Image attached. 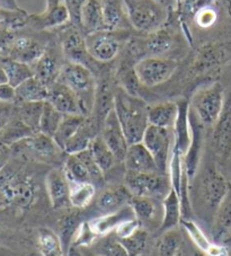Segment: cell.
I'll return each mask as SVG.
<instances>
[{"mask_svg": "<svg viewBox=\"0 0 231 256\" xmlns=\"http://www.w3.org/2000/svg\"><path fill=\"white\" fill-rule=\"evenodd\" d=\"M38 188L33 176L28 172L7 165L0 173V211L26 212L36 201Z\"/></svg>", "mask_w": 231, "mask_h": 256, "instance_id": "6da1fadb", "label": "cell"}, {"mask_svg": "<svg viewBox=\"0 0 231 256\" xmlns=\"http://www.w3.org/2000/svg\"><path fill=\"white\" fill-rule=\"evenodd\" d=\"M148 108L144 98L128 95L118 86L114 96V111L128 144L141 142L149 126Z\"/></svg>", "mask_w": 231, "mask_h": 256, "instance_id": "7a4b0ae2", "label": "cell"}, {"mask_svg": "<svg viewBox=\"0 0 231 256\" xmlns=\"http://www.w3.org/2000/svg\"><path fill=\"white\" fill-rule=\"evenodd\" d=\"M58 82L64 84L80 100L82 114L90 116L94 111L97 80L90 69L82 64L66 61Z\"/></svg>", "mask_w": 231, "mask_h": 256, "instance_id": "3957f363", "label": "cell"}, {"mask_svg": "<svg viewBox=\"0 0 231 256\" xmlns=\"http://www.w3.org/2000/svg\"><path fill=\"white\" fill-rule=\"evenodd\" d=\"M124 5L132 28L142 35L165 28L172 12L154 0H124Z\"/></svg>", "mask_w": 231, "mask_h": 256, "instance_id": "277c9868", "label": "cell"}, {"mask_svg": "<svg viewBox=\"0 0 231 256\" xmlns=\"http://www.w3.org/2000/svg\"><path fill=\"white\" fill-rule=\"evenodd\" d=\"M190 106L204 128H213L224 110V87L219 82H214L198 88Z\"/></svg>", "mask_w": 231, "mask_h": 256, "instance_id": "5b68a950", "label": "cell"}, {"mask_svg": "<svg viewBox=\"0 0 231 256\" xmlns=\"http://www.w3.org/2000/svg\"><path fill=\"white\" fill-rule=\"evenodd\" d=\"M10 149L12 156L16 160L46 162V164L59 162L61 156L66 154L54 139L41 132L12 144Z\"/></svg>", "mask_w": 231, "mask_h": 256, "instance_id": "8992f818", "label": "cell"}, {"mask_svg": "<svg viewBox=\"0 0 231 256\" xmlns=\"http://www.w3.org/2000/svg\"><path fill=\"white\" fill-rule=\"evenodd\" d=\"M130 38V30H100L86 35L87 50L97 62L108 64L118 58Z\"/></svg>", "mask_w": 231, "mask_h": 256, "instance_id": "52a82bcc", "label": "cell"}, {"mask_svg": "<svg viewBox=\"0 0 231 256\" xmlns=\"http://www.w3.org/2000/svg\"><path fill=\"white\" fill-rule=\"evenodd\" d=\"M124 185L132 196H146L162 201L172 188L170 176L162 173H136L126 170Z\"/></svg>", "mask_w": 231, "mask_h": 256, "instance_id": "ba28073f", "label": "cell"}, {"mask_svg": "<svg viewBox=\"0 0 231 256\" xmlns=\"http://www.w3.org/2000/svg\"><path fill=\"white\" fill-rule=\"evenodd\" d=\"M178 66V61L172 58L144 56L134 64V72L142 86L152 88L170 80Z\"/></svg>", "mask_w": 231, "mask_h": 256, "instance_id": "9c48e42d", "label": "cell"}, {"mask_svg": "<svg viewBox=\"0 0 231 256\" xmlns=\"http://www.w3.org/2000/svg\"><path fill=\"white\" fill-rule=\"evenodd\" d=\"M141 142L152 155L160 173L168 175V167H170L172 144H174L172 130L149 124Z\"/></svg>", "mask_w": 231, "mask_h": 256, "instance_id": "30bf717a", "label": "cell"}, {"mask_svg": "<svg viewBox=\"0 0 231 256\" xmlns=\"http://www.w3.org/2000/svg\"><path fill=\"white\" fill-rule=\"evenodd\" d=\"M69 23V10L64 0H46L44 12L40 14H28L26 28L34 32H48L52 30H59Z\"/></svg>", "mask_w": 231, "mask_h": 256, "instance_id": "8fae6325", "label": "cell"}, {"mask_svg": "<svg viewBox=\"0 0 231 256\" xmlns=\"http://www.w3.org/2000/svg\"><path fill=\"white\" fill-rule=\"evenodd\" d=\"M66 61L59 40L58 38L50 40L46 52L36 61V64L32 66L34 76L50 88L59 79L61 69Z\"/></svg>", "mask_w": 231, "mask_h": 256, "instance_id": "7c38bea8", "label": "cell"}, {"mask_svg": "<svg viewBox=\"0 0 231 256\" xmlns=\"http://www.w3.org/2000/svg\"><path fill=\"white\" fill-rule=\"evenodd\" d=\"M230 190L231 184L229 180L216 166H210L203 174L200 185L201 198L204 206L214 211V214L224 198L228 196Z\"/></svg>", "mask_w": 231, "mask_h": 256, "instance_id": "4fadbf2b", "label": "cell"}, {"mask_svg": "<svg viewBox=\"0 0 231 256\" xmlns=\"http://www.w3.org/2000/svg\"><path fill=\"white\" fill-rule=\"evenodd\" d=\"M170 23V22H168ZM140 59L144 56H164L168 58V54L176 48V38L172 30L168 28V24L162 30L148 35L144 38H133Z\"/></svg>", "mask_w": 231, "mask_h": 256, "instance_id": "5bb4252c", "label": "cell"}, {"mask_svg": "<svg viewBox=\"0 0 231 256\" xmlns=\"http://www.w3.org/2000/svg\"><path fill=\"white\" fill-rule=\"evenodd\" d=\"M23 30L24 28H22L17 32L16 38L7 58L20 61L32 67L46 52L50 40L43 41L42 38L34 36L33 34L23 33Z\"/></svg>", "mask_w": 231, "mask_h": 256, "instance_id": "9a60e30c", "label": "cell"}, {"mask_svg": "<svg viewBox=\"0 0 231 256\" xmlns=\"http://www.w3.org/2000/svg\"><path fill=\"white\" fill-rule=\"evenodd\" d=\"M51 206L56 210L66 209L70 206V182L62 168H52L44 180Z\"/></svg>", "mask_w": 231, "mask_h": 256, "instance_id": "2e32d148", "label": "cell"}, {"mask_svg": "<svg viewBox=\"0 0 231 256\" xmlns=\"http://www.w3.org/2000/svg\"><path fill=\"white\" fill-rule=\"evenodd\" d=\"M100 134L106 144L108 146V148L112 150L118 162L123 164L130 144L128 142L114 108L106 116L103 126H102Z\"/></svg>", "mask_w": 231, "mask_h": 256, "instance_id": "e0dca14e", "label": "cell"}, {"mask_svg": "<svg viewBox=\"0 0 231 256\" xmlns=\"http://www.w3.org/2000/svg\"><path fill=\"white\" fill-rule=\"evenodd\" d=\"M190 144L184 158L185 172L188 180H192L198 168L201 160L202 144H203V126L200 123L198 118L192 112L190 106Z\"/></svg>", "mask_w": 231, "mask_h": 256, "instance_id": "ac0fdd59", "label": "cell"}, {"mask_svg": "<svg viewBox=\"0 0 231 256\" xmlns=\"http://www.w3.org/2000/svg\"><path fill=\"white\" fill-rule=\"evenodd\" d=\"M48 102L64 116H69V114L84 116L80 100L77 95L68 86L60 82H54L50 87Z\"/></svg>", "mask_w": 231, "mask_h": 256, "instance_id": "d6986e66", "label": "cell"}, {"mask_svg": "<svg viewBox=\"0 0 231 256\" xmlns=\"http://www.w3.org/2000/svg\"><path fill=\"white\" fill-rule=\"evenodd\" d=\"M124 168L136 173H160L152 155L142 142L128 146L126 160L123 162Z\"/></svg>", "mask_w": 231, "mask_h": 256, "instance_id": "ffe728a7", "label": "cell"}, {"mask_svg": "<svg viewBox=\"0 0 231 256\" xmlns=\"http://www.w3.org/2000/svg\"><path fill=\"white\" fill-rule=\"evenodd\" d=\"M133 218L136 217L131 206L128 204L124 208L115 211V212L102 214L100 217L92 219L90 222H88V226H90V230L100 238L113 234L120 224Z\"/></svg>", "mask_w": 231, "mask_h": 256, "instance_id": "44dd1931", "label": "cell"}, {"mask_svg": "<svg viewBox=\"0 0 231 256\" xmlns=\"http://www.w3.org/2000/svg\"><path fill=\"white\" fill-rule=\"evenodd\" d=\"M212 242L226 245L231 240V190L216 209L211 229Z\"/></svg>", "mask_w": 231, "mask_h": 256, "instance_id": "7402d4cb", "label": "cell"}, {"mask_svg": "<svg viewBox=\"0 0 231 256\" xmlns=\"http://www.w3.org/2000/svg\"><path fill=\"white\" fill-rule=\"evenodd\" d=\"M131 198L132 194L128 192L126 185H113L100 192L96 204L103 214H112L128 206Z\"/></svg>", "mask_w": 231, "mask_h": 256, "instance_id": "603a6c76", "label": "cell"}, {"mask_svg": "<svg viewBox=\"0 0 231 256\" xmlns=\"http://www.w3.org/2000/svg\"><path fill=\"white\" fill-rule=\"evenodd\" d=\"M221 48L212 43H206L198 50L192 64V72L196 74L216 72L222 64Z\"/></svg>", "mask_w": 231, "mask_h": 256, "instance_id": "cb8c5ba5", "label": "cell"}, {"mask_svg": "<svg viewBox=\"0 0 231 256\" xmlns=\"http://www.w3.org/2000/svg\"><path fill=\"white\" fill-rule=\"evenodd\" d=\"M80 30L85 35L108 30L102 0H87L80 15Z\"/></svg>", "mask_w": 231, "mask_h": 256, "instance_id": "d4e9b609", "label": "cell"}, {"mask_svg": "<svg viewBox=\"0 0 231 256\" xmlns=\"http://www.w3.org/2000/svg\"><path fill=\"white\" fill-rule=\"evenodd\" d=\"M102 6L108 30H133L126 14L124 0H102Z\"/></svg>", "mask_w": 231, "mask_h": 256, "instance_id": "484cf974", "label": "cell"}, {"mask_svg": "<svg viewBox=\"0 0 231 256\" xmlns=\"http://www.w3.org/2000/svg\"><path fill=\"white\" fill-rule=\"evenodd\" d=\"M178 116V102L165 100L154 104L148 108V121L150 126L174 129Z\"/></svg>", "mask_w": 231, "mask_h": 256, "instance_id": "4316f807", "label": "cell"}, {"mask_svg": "<svg viewBox=\"0 0 231 256\" xmlns=\"http://www.w3.org/2000/svg\"><path fill=\"white\" fill-rule=\"evenodd\" d=\"M212 141L220 156L229 157L231 155V108L224 110L213 126Z\"/></svg>", "mask_w": 231, "mask_h": 256, "instance_id": "83f0119b", "label": "cell"}, {"mask_svg": "<svg viewBox=\"0 0 231 256\" xmlns=\"http://www.w3.org/2000/svg\"><path fill=\"white\" fill-rule=\"evenodd\" d=\"M48 88L35 76L16 87V103H43L48 100ZM15 103V104H16Z\"/></svg>", "mask_w": 231, "mask_h": 256, "instance_id": "f1b7e54d", "label": "cell"}, {"mask_svg": "<svg viewBox=\"0 0 231 256\" xmlns=\"http://www.w3.org/2000/svg\"><path fill=\"white\" fill-rule=\"evenodd\" d=\"M162 219L160 224V230L162 232L176 229L183 219L180 198L174 188L167 194L162 202Z\"/></svg>", "mask_w": 231, "mask_h": 256, "instance_id": "f546056e", "label": "cell"}, {"mask_svg": "<svg viewBox=\"0 0 231 256\" xmlns=\"http://www.w3.org/2000/svg\"><path fill=\"white\" fill-rule=\"evenodd\" d=\"M128 204L134 212L136 219L141 222H156L162 219V211L160 212L158 206V200L146 196H132Z\"/></svg>", "mask_w": 231, "mask_h": 256, "instance_id": "4dcf8cb0", "label": "cell"}, {"mask_svg": "<svg viewBox=\"0 0 231 256\" xmlns=\"http://www.w3.org/2000/svg\"><path fill=\"white\" fill-rule=\"evenodd\" d=\"M90 150L92 157H94L96 164L98 165L104 175L108 174L110 170H112L115 165L118 162L113 152L108 148V146L106 144L100 134L96 136L95 138L92 140V142L90 144Z\"/></svg>", "mask_w": 231, "mask_h": 256, "instance_id": "1f68e13d", "label": "cell"}, {"mask_svg": "<svg viewBox=\"0 0 231 256\" xmlns=\"http://www.w3.org/2000/svg\"><path fill=\"white\" fill-rule=\"evenodd\" d=\"M38 252L42 256H66L60 237L48 228H40L36 235Z\"/></svg>", "mask_w": 231, "mask_h": 256, "instance_id": "d6a6232c", "label": "cell"}, {"mask_svg": "<svg viewBox=\"0 0 231 256\" xmlns=\"http://www.w3.org/2000/svg\"><path fill=\"white\" fill-rule=\"evenodd\" d=\"M0 64L5 70L8 84L15 88L34 76L32 67L20 61L10 58H0Z\"/></svg>", "mask_w": 231, "mask_h": 256, "instance_id": "836d02e7", "label": "cell"}, {"mask_svg": "<svg viewBox=\"0 0 231 256\" xmlns=\"http://www.w3.org/2000/svg\"><path fill=\"white\" fill-rule=\"evenodd\" d=\"M33 134H35V132L33 130H30V128L17 116L14 110V114H12L10 122L7 123L6 126L4 128L2 131H0V140L10 147L12 144L18 142V141L25 138H28V136Z\"/></svg>", "mask_w": 231, "mask_h": 256, "instance_id": "e575fe53", "label": "cell"}, {"mask_svg": "<svg viewBox=\"0 0 231 256\" xmlns=\"http://www.w3.org/2000/svg\"><path fill=\"white\" fill-rule=\"evenodd\" d=\"M88 116H80V114H69L64 116L62 122L58 129L56 134L53 136L56 142L60 146V148L64 150L66 144L72 138V136L80 130V128L86 122Z\"/></svg>", "mask_w": 231, "mask_h": 256, "instance_id": "d590c367", "label": "cell"}, {"mask_svg": "<svg viewBox=\"0 0 231 256\" xmlns=\"http://www.w3.org/2000/svg\"><path fill=\"white\" fill-rule=\"evenodd\" d=\"M96 196V185L90 182H70V206L74 209H84L90 204Z\"/></svg>", "mask_w": 231, "mask_h": 256, "instance_id": "8d00e7d4", "label": "cell"}, {"mask_svg": "<svg viewBox=\"0 0 231 256\" xmlns=\"http://www.w3.org/2000/svg\"><path fill=\"white\" fill-rule=\"evenodd\" d=\"M44 103H16L15 113L22 121L28 126L35 134L38 132L40 120L43 112Z\"/></svg>", "mask_w": 231, "mask_h": 256, "instance_id": "74e56055", "label": "cell"}, {"mask_svg": "<svg viewBox=\"0 0 231 256\" xmlns=\"http://www.w3.org/2000/svg\"><path fill=\"white\" fill-rule=\"evenodd\" d=\"M62 170L71 183H92L90 172L77 155H66Z\"/></svg>", "mask_w": 231, "mask_h": 256, "instance_id": "f35d334b", "label": "cell"}, {"mask_svg": "<svg viewBox=\"0 0 231 256\" xmlns=\"http://www.w3.org/2000/svg\"><path fill=\"white\" fill-rule=\"evenodd\" d=\"M62 118H64V114L58 111L48 102H46L44 103L41 120H40L38 132L53 138L56 134L58 129H59Z\"/></svg>", "mask_w": 231, "mask_h": 256, "instance_id": "ab89813d", "label": "cell"}, {"mask_svg": "<svg viewBox=\"0 0 231 256\" xmlns=\"http://www.w3.org/2000/svg\"><path fill=\"white\" fill-rule=\"evenodd\" d=\"M157 256H182V236L177 229L162 232L157 244Z\"/></svg>", "mask_w": 231, "mask_h": 256, "instance_id": "60d3db41", "label": "cell"}, {"mask_svg": "<svg viewBox=\"0 0 231 256\" xmlns=\"http://www.w3.org/2000/svg\"><path fill=\"white\" fill-rule=\"evenodd\" d=\"M92 250L100 256H128L126 247L114 232L102 237V240H97Z\"/></svg>", "mask_w": 231, "mask_h": 256, "instance_id": "b9f144b4", "label": "cell"}, {"mask_svg": "<svg viewBox=\"0 0 231 256\" xmlns=\"http://www.w3.org/2000/svg\"><path fill=\"white\" fill-rule=\"evenodd\" d=\"M122 245L126 247L128 256H142L144 254L149 242V232L142 226L133 234L132 236L123 240H118Z\"/></svg>", "mask_w": 231, "mask_h": 256, "instance_id": "7bdbcfd3", "label": "cell"}, {"mask_svg": "<svg viewBox=\"0 0 231 256\" xmlns=\"http://www.w3.org/2000/svg\"><path fill=\"white\" fill-rule=\"evenodd\" d=\"M180 224L183 226L185 232H188V237L190 238V240H192L193 244L198 247V250L202 252V253H206L213 242L212 240H208L206 236V234H204L202 229L198 227V224H195L193 220H190V218L182 219Z\"/></svg>", "mask_w": 231, "mask_h": 256, "instance_id": "ee69618b", "label": "cell"}, {"mask_svg": "<svg viewBox=\"0 0 231 256\" xmlns=\"http://www.w3.org/2000/svg\"><path fill=\"white\" fill-rule=\"evenodd\" d=\"M28 14L26 10L15 12L0 7V28L20 30L26 28Z\"/></svg>", "mask_w": 231, "mask_h": 256, "instance_id": "f6af8a7d", "label": "cell"}, {"mask_svg": "<svg viewBox=\"0 0 231 256\" xmlns=\"http://www.w3.org/2000/svg\"><path fill=\"white\" fill-rule=\"evenodd\" d=\"M193 20L198 26L202 28H208L216 23V12L212 5H208L198 10L193 16Z\"/></svg>", "mask_w": 231, "mask_h": 256, "instance_id": "bcb514c9", "label": "cell"}, {"mask_svg": "<svg viewBox=\"0 0 231 256\" xmlns=\"http://www.w3.org/2000/svg\"><path fill=\"white\" fill-rule=\"evenodd\" d=\"M17 32L18 30L0 28V58H7L8 54H10Z\"/></svg>", "mask_w": 231, "mask_h": 256, "instance_id": "7dc6e473", "label": "cell"}, {"mask_svg": "<svg viewBox=\"0 0 231 256\" xmlns=\"http://www.w3.org/2000/svg\"><path fill=\"white\" fill-rule=\"evenodd\" d=\"M64 2L69 10L70 23L80 28L82 10L87 0H64Z\"/></svg>", "mask_w": 231, "mask_h": 256, "instance_id": "c3c4849f", "label": "cell"}, {"mask_svg": "<svg viewBox=\"0 0 231 256\" xmlns=\"http://www.w3.org/2000/svg\"><path fill=\"white\" fill-rule=\"evenodd\" d=\"M141 227L142 224L136 218L128 219L126 222H124L123 224H120V226L116 228V230L114 232V234L118 240H123V238H128L132 236L133 234H134L138 229H140Z\"/></svg>", "mask_w": 231, "mask_h": 256, "instance_id": "681fc988", "label": "cell"}, {"mask_svg": "<svg viewBox=\"0 0 231 256\" xmlns=\"http://www.w3.org/2000/svg\"><path fill=\"white\" fill-rule=\"evenodd\" d=\"M14 110L15 104L0 102V131L6 126L8 122H10L12 114H14Z\"/></svg>", "mask_w": 231, "mask_h": 256, "instance_id": "f907efd6", "label": "cell"}, {"mask_svg": "<svg viewBox=\"0 0 231 256\" xmlns=\"http://www.w3.org/2000/svg\"><path fill=\"white\" fill-rule=\"evenodd\" d=\"M0 102L15 104L16 103V88L10 84H0Z\"/></svg>", "mask_w": 231, "mask_h": 256, "instance_id": "816d5d0a", "label": "cell"}, {"mask_svg": "<svg viewBox=\"0 0 231 256\" xmlns=\"http://www.w3.org/2000/svg\"><path fill=\"white\" fill-rule=\"evenodd\" d=\"M10 158H12L10 147L0 140V173L10 164Z\"/></svg>", "mask_w": 231, "mask_h": 256, "instance_id": "f5cc1de1", "label": "cell"}, {"mask_svg": "<svg viewBox=\"0 0 231 256\" xmlns=\"http://www.w3.org/2000/svg\"><path fill=\"white\" fill-rule=\"evenodd\" d=\"M0 7L5 8L8 10H15V12H23L24 10L22 8L17 0H0Z\"/></svg>", "mask_w": 231, "mask_h": 256, "instance_id": "db71d44e", "label": "cell"}, {"mask_svg": "<svg viewBox=\"0 0 231 256\" xmlns=\"http://www.w3.org/2000/svg\"><path fill=\"white\" fill-rule=\"evenodd\" d=\"M154 2H158L159 5L165 7L168 10H176V2L175 0H154Z\"/></svg>", "mask_w": 231, "mask_h": 256, "instance_id": "11a10c76", "label": "cell"}, {"mask_svg": "<svg viewBox=\"0 0 231 256\" xmlns=\"http://www.w3.org/2000/svg\"><path fill=\"white\" fill-rule=\"evenodd\" d=\"M78 248L80 250L82 256H100L97 255L90 247H78Z\"/></svg>", "mask_w": 231, "mask_h": 256, "instance_id": "9f6ffc18", "label": "cell"}, {"mask_svg": "<svg viewBox=\"0 0 231 256\" xmlns=\"http://www.w3.org/2000/svg\"><path fill=\"white\" fill-rule=\"evenodd\" d=\"M66 256H82V254L78 247L71 246L68 250V254H66Z\"/></svg>", "mask_w": 231, "mask_h": 256, "instance_id": "6f0895ef", "label": "cell"}, {"mask_svg": "<svg viewBox=\"0 0 231 256\" xmlns=\"http://www.w3.org/2000/svg\"><path fill=\"white\" fill-rule=\"evenodd\" d=\"M7 76L5 74V70L2 67V64H0V84H7Z\"/></svg>", "mask_w": 231, "mask_h": 256, "instance_id": "680465c9", "label": "cell"}, {"mask_svg": "<svg viewBox=\"0 0 231 256\" xmlns=\"http://www.w3.org/2000/svg\"><path fill=\"white\" fill-rule=\"evenodd\" d=\"M224 5L226 7V10H228V12L231 16V0H224Z\"/></svg>", "mask_w": 231, "mask_h": 256, "instance_id": "91938a15", "label": "cell"}, {"mask_svg": "<svg viewBox=\"0 0 231 256\" xmlns=\"http://www.w3.org/2000/svg\"><path fill=\"white\" fill-rule=\"evenodd\" d=\"M193 256H208V255H206V254H204V253H202V252L198 250V252H195V253L193 254Z\"/></svg>", "mask_w": 231, "mask_h": 256, "instance_id": "94428289", "label": "cell"}, {"mask_svg": "<svg viewBox=\"0 0 231 256\" xmlns=\"http://www.w3.org/2000/svg\"><path fill=\"white\" fill-rule=\"evenodd\" d=\"M26 256H42V255H41V253H40V252H36V253H30V254L26 255Z\"/></svg>", "mask_w": 231, "mask_h": 256, "instance_id": "6125c7cd", "label": "cell"}, {"mask_svg": "<svg viewBox=\"0 0 231 256\" xmlns=\"http://www.w3.org/2000/svg\"><path fill=\"white\" fill-rule=\"evenodd\" d=\"M228 256H231V248H229V253H228Z\"/></svg>", "mask_w": 231, "mask_h": 256, "instance_id": "be15d7a7", "label": "cell"}, {"mask_svg": "<svg viewBox=\"0 0 231 256\" xmlns=\"http://www.w3.org/2000/svg\"><path fill=\"white\" fill-rule=\"evenodd\" d=\"M142 256H144V255H142Z\"/></svg>", "mask_w": 231, "mask_h": 256, "instance_id": "e7e4bbea", "label": "cell"}]
</instances>
